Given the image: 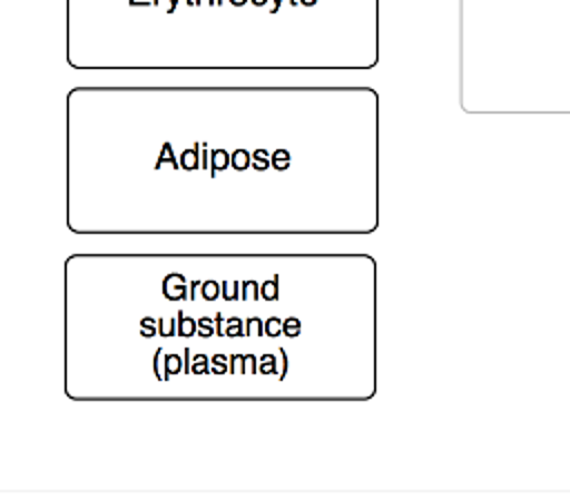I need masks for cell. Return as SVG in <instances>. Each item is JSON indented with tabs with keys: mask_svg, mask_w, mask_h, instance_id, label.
Wrapping results in <instances>:
<instances>
[{
	"mask_svg": "<svg viewBox=\"0 0 570 499\" xmlns=\"http://www.w3.org/2000/svg\"><path fill=\"white\" fill-rule=\"evenodd\" d=\"M163 294L169 301H180L187 296V283L183 274H167L163 281Z\"/></svg>",
	"mask_w": 570,
	"mask_h": 499,
	"instance_id": "6da1fadb",
	"label": "cell"
},
{
	"mask_svg": "<svg viewBox=\"0 0 570 499\" xmlns=\"http://www.w3.org/2000/svg\"><path fill=\"white\" fill-rule=\"evenodd\" d=\"M229 165H232V156H229L225 149H214V151L209 154V169H212V176H214L216 172L227 169Z\"/></svg>",
	"mask_w": 570,
	"mask_h": 499,
	"instance_id": "7a4b0ae2",
	"label": "cell"
},
{
	"mask_svg": "<svg viewBox=\"0 0 570 499\" xmlns=\"http://www.w3.org/2000/svg\"><path fill=\"white\" fill-rule=\"evenodd\" d=\"M200 154H198V147H191V149H185L183 154H180V167L183 169H198L200 167Z\"/></svg>",
	"mask_w": 570,
	"mask_h": 499,
	"instance_id": "3957f363",
	"label": "cell"
},
{
	"mask_svg": "<svg viewBox=\"0 0 570 499\" xmlns=\"http://www.w3.org/2000/svg\"><path fill=\"white\" fill-rule=\"evenodd\" d=\"M178 334L180 336H194L198 334V321L185 316L183 312H178Z\"/></svg>",
	"mask_w": 570,
	"mask_h": 499,
	"instance_id": "277c9868",
	"label": "cell"
},
{
	"mask_svg": "<svg viewBox=\"0 0 570 499\" xmlns=\"http://www.w3.org/2000/svg\"><path fill=\"white\" fill-rule=\"evenodd\" d=\"M189 372L200 376V374H207L209 372V356L205 354H194L191 356V363H189Z\"/></svg>",
	"mask_w": 570,
	"mask_h": 499,
	"instance_id": "5b68a950",
	"label": "cell"
},
{
	"mask_svg": "<svg viewBox=\"0 0 570 499\" xmlns=\"http://www.w3.org/2000/svg\"><path fill=\"white\" fill-rule=\"evenodd\" d=\"M209 372H212V374H225V372H229V356H225V354H214V356L209 359Z\"/></svg>",
	"mask_w": 570,
	"mask_h": 499,
	"instance_id": "8992f818",
	"label": "cell"
},
{
	"mask_svg": "<svg viewBox=\"0 0 570 499\" xmlns=\"http://www.w3.org/2000/svg\"><path fill=\"white\" fill-rule=\"evenodd\" d=\"M243 334H245V323L238 316H232V319L225 321V336L236 339V336H243Z\"/></svg>",
	"mask_w": 570,
	"mask_h": 499,
	"instance_id": "52a82bcc",
	"label": "cell"
},
{
	"mask_svg": "<svg viewBox=\"0 0 570 499\" xmlns=\"http://www.w3.org/2000/svg\"><path fill=\"white\" fill-rule=\"evenodd\" d=\"M232 167L234 169H238V172H243V169H247L249 167V151L247 149H234L232 151Z\"/></svg>",
	"mask_w": 570,
	"mask_h": 499,
	"instance_id": "ba28073f",
	"label": "cell"
},
{
	"mask_svg": "<svg viewBox=\"0 0 570 499\" xmlns=\"http://www.w3.org/2000/svg\"><path fill=\"white\" fill-rule=\"evenodd\" d=\"M269 165H272V156H267L265 149H256V151L252 154V167H254L256 172H265Z\"/></svg>",
	"mask_w": 570,
	"mask_h": 499,
	"instance_id": "9c48e42d",
	"label": "cell"
},
{
	"mask_svg": "<svg viewBox=\"0 0 570 499\" xmlns=\"http://www.w3.org/2000/svg\"><path fill=\"white\" fill-rule=\"evenodd\" d=\"M261 299L263 301H276L278 299V278H269L261 285Z\"/></svg>",
	"mask_w": 570,
	"mask_h": 499,
	"instance_id": "30bf717a",
	"label": "cell"
},
{
	"mask_svg": "<svg viewBox=\"0 0 570 499\" xmlns=\"http://www.w3.org/2000/svg\"><path fill=\"white\" fill-rule=\"evenodd\" d=\"M265 334V321L258 316H252L245 321V336H263Z\"/></svg>",
	"mask_w": 570,
	"mask_h": 499,
	"instance_id": "8fae6325",
	"label": "cell"
},
{
	"mask_svg": "<svg viewBox=\"0 0 570 499\" xmlns=\"http://www.w3.org/2000/svg\"><path fill=\"white\" fill-rule=\"evenodd\" d=\"M183 370V359L178 354H165V376H174Z\"/></svg>",
	"mask_w": 570,
	"mask_h": 499,
	"instance_id": "7c38bea8",
	"label": "cell"
},
{
	"mask_svg": "<svg viewBox=\"0 0 570 499\" xmlns=\"http://www.w3.org/2000/svg\"><path fill=\"white\" fill-rule=\"evenodd\" d=\"M220 287L223 285H218L216 281H205V283H200V294L205 301H216L220 294Z\"/></svg>",
	"mask_w": 570,
	"mask_h": 499,
	"instance_id": "4fadbf2b",
	"label": "cell"
},
{
	"mask_svg": "<svg viewBox=\"0 0 570 499\" xmlns=\"http://www.w3.org/2000/svg\"><path fill=\"white\" fill-rule=\"evenodd\" d=\"M158 334V321L151 319V316H142L140 321V336L142 339H151Z\"/></svg>",
	"mask_w": 570,
	"mask_h": 499,
	"instance_id": "5bb4252c",
	"label": "cell"
},
{
	"mask_svg": "<svg viewBox=\"0 0 570 499\" xmlns=\"http://www.w3.org/2000/svg\"><path fill=\"white\" fill-rule=\"evenodd\" d=\"M272 167L278 169V172H285V169L289 167V151L276 149V151L272 154Z\"/></svg>",
	"mask_w": 570,
	"mask_h": 499,
	"instance_id": "9a60e30c",
	"label": "cell"
},
{
	"mask_svg": "<svg viewBox=\"0 0 570 499\" xmlns=\"http://www.w3.org/2000/svg\"><path fill=\"white\" fill-rule=\"evenodd\" d=\"M214 334H216V323H214V319L200 316V319H198V336L209 339V336H214Z\"/></svg>",
	"mask_w": 570,
	"mask_h": 499,
	"instance_id": "2e32d148",
	"label": "cell"
},
{
	"mask_svg": "<svg viewBox=\"0 0 570 499\" xmlns=\"http://www.w3.org/2000/svg\"><path fill=\"white\" fill-rule=\"evenodd\" d=\"M163 163H169L171 167H178L180 163L176 160V156H174V149H171V145L169 143H165L163 145V151H160V156H158V163H156V169H160V165Z\"/></svg>",
	"mask_w": 570,
	"mask_h": 499,
	"instance_id": "e0dca14e",
	"label": "cell"
},
{
	"mask_svg": "<svg viewBox=\"0 0 570 499\" xmlns=\"http://www.w3.org/2000/svg\"><path fill=\"white\" fill-rule=\"evenodd\" d=\"M258 372L261 374H276V359L272 356V354H263L261 359H258Z\"/></svg>",
	"mask_w": 570,
	"mask_h": 499,
	"instance_id": "ac0fdd59",
	"label": "cell"
},
{
	"mask_svg": "<svg viewBox=\"0 0 570 499\" xmlns=\"http://www.w3.org/2000/svg\"><path fill=\"white\" fill-rule=\"evenodd\" d=\"M265 334L267 336H281L283 334V321L278 319V316H269L267 321H265Z\"/></svg>",
	"mask_w": 570,
	"mask_h": 499,
	"instance_id": "d6986e66",
	"label": "cell"
},
{
	"mask_svg": "<svg viewBox=\"0 0 570 499\" xmlns=\"http://www.w3.org/2000/svg\"><path fill=\"white\" fill-rule=\"evenodd\" d=\"M283 332H285V336H289V339H296V336L301 334V321H298L296 316H289V319H285V321H283Z\"/></svg>",
	"mask_w": 570,
	"mask_h": 499,
	"instance_id": "ffe728a7",
	"label": "cell"
},
{
	"mask_svg": "<svg viewBox=\"0 0 570 499\" xmlns=\"http://www.w3.org/2000/svg\"><path fill=\"white\" fill-rule=\"evenodd\" d=\"M158 332L160 336H174L178 334V319H171V321H158Z\"/></svg>",
	"mask_w": 570,
	"mask_h": 499,
	"instance_id": "44dd1931",
	"label": "cell"
},
{
	"mask_svg": "<svg viewBox=\"0 0 570 499\" xmlns=\"http://www.w3.org/2000/svg\"><path fill=\"white\" fill-rule=\"evenodd\" d=\"M243 287H245L243 299H247V301H256V299H261V285H258L256 281H247V283H243Z\"/></svg>",
	"mask_w": 570,
	"mask_h": 499,
	"instance_id": "7402d4cb",
	"label": "cell"
},
{
	"mask_svg": "<svg viewBox=\"0 0 570 499\" xmlns=\"http://www.w3.org/2000/svg\"><path fill=\"white\" fill-rule=\"evenodd\" d=\"M154 374H156V379H167L165 376V354H163V350H156V354H154Z\"/></svg>",
	"mask_w": 570,
	"mask_h": 499,
	"instance_id": "603a6c76",
	"label": "cell"
},
{
	"mask_svg": "<svg viewBox=\"0 0 570 499\" xmlns=\"http://www.w3.org/2000/svg\"><path fill=\"white\" fill-rule=\"evenodd\" d=\"M243 370L245 374H256L258 372V359L252 354H243Z\"/></svg>",
	"mask_w": 570,
	"mask_h": 499,
	"instance_id": "cb8c5ba5",
	"label": "cell"
},
{
	"mask_svg": "<svg viewBox=\"0 0 570 499\" xmlns=\"http://www.w3.org/2000/svg\"><path fill=\"white\" fill-rule=\"evenodd\" d=\"M223 296H225V301H236L238 299V283H223Z\"/></svg>",
	"mask_w": 570,
	"mask_h": 499,
	"instance_id": "d4e9b609",
	"label": "cell"
},
{
	"mask_svg": "<svg viewBox=\"0 0 570 499\" xmlns=\"http://www.w3.org/2000/svg\"><path fill=\"white\" fill-rule=\"evenodd\" d=\"M229 372L232 374H245V370H243V354H234L229 359Z\"/></svg>",
	"mask_w": 570,
	"mask_h": 499,
	"instance_id": "484cf974",
	"label": "cell"
},
{
	"mask_svg": "<svg viewBox=\"0 0 570 499\" xmlns=\"http://www.w3.org/2000/svg\"><path fill=\"white\" fill-rule=\"evenodd\" d=\"M216 334L225 336V323H223V316H220V314H216Z\"/></svg>",
	"mask_w": 570,
	"mask_h": 499,
	"instance_id": "4316f807",
	"label": "cell"
},
{
	"mask_svg": "<svg viewBox=\"0 0 570 499\" xmlns=\"http://www.w3.org/2000/svg\"><path fill=\"white\" fill-rule=\"evenodd\" d=\"M298 2H301V4H305V7H312V4H316L318 0H298Z\"/></svg>",
	"mask_w": 570,
	"mask_h": 499,
	"instance_id": "83f0119b",
	"label": "cell"
},
{
	"mask_svg": "<svg viewBox=\"0 0 570 499\" xmlns=\"http://www.w3.org/2000/svg\"><path fill=\"white\" fill-rule=\"evenodd\" d=\"M229 2H232V4H234V7H243V4H245V2H247V0H229Z\"/></svg>",
	"mask_w": 570,
	"mask_h": 499,
	"instance_id": "f1b7e54d",
	"label": "cell"
},
{
	"mask_svg": "<svg viewBox=\"0 0 570 499\" xmlns=\"http://www.w3.org/2000/svg\"><path fill=\"white\" fill-rule=\"evenodd\" d=\"M256 7H263V4H267V0H252Z\"/></svg>",
	"mask_w": 570,
	"mask_h": 499,
	"instance_id": "f546056e",
	"label": "cell"
}]
</instances>
